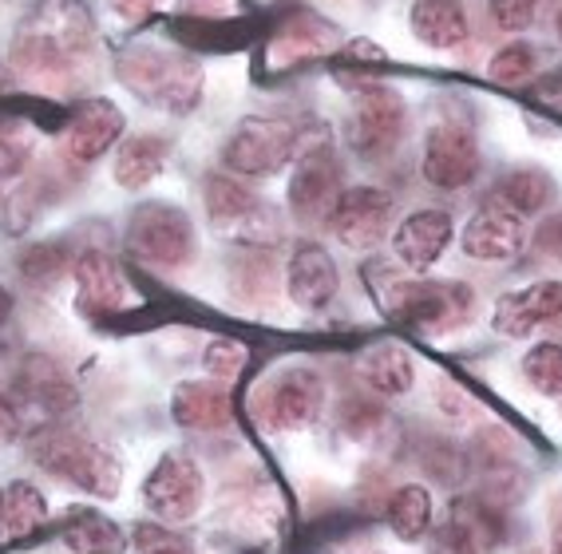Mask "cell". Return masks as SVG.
Returning <instances> with one entry per match:
<instances>
[{
	"label": "cell",
	"mask_w": 562,
	"mask_h": 554,
	"mask_svg": "<svg viewBox=\"0 0 562 554\" xmlns=\"http://www.w3.org/2000/svg\"><path fill=\"white\" fill-rule=\"evenodd\" d=\"M95 48V12L88 0H32L12 29L9 68L32 83H56L80 71Z\"/></svg>",
	"instance_id": "1"
},
{
	"label": "cell",
	"mask_w": 562,
	"mask_h": 554,
	"mask_svg": "<svg viewBox=\"0 0 562 554\" xmlns=\"http://www.w3.org/2000/svg\"><path fill=\"white\" fill-rule=\"evenodd\" d=\"M115 76L131 95H139L147 108H159L167 115H191L206 88L202 64L162 44H131L127 52H120Z\"/></svg>",
	"instance_id": "2"
},
{
	"label": "cell",
	"mask_w": 562,
	"mask_h": 554,
	"mask_svg": "<svg viewBox=\"0 0 562 554\" xmlns=\"http://www.w3.org/2000/svg\"><path fill=\"white\" fill-rule=\"evenodd\" d=\"M372 282V302L389 313L392 321L408 325L416 332H448L456 325L468 321V313L475 305V293L460 282H428V278H401L396 270H369Z\"/></svg>",
	"instance_id": "3"
},
{
	"label": "cell",
	"mask_w": 562,
	"mask_h": 554,
	"mask_svg": "<svg viewBox=\"0 0 562 554\" xmlns=\"http://www.w3.org/2000/svg\"><path fill=\"white\" fill-rule=\"evenodd\" d=\"M29 460L41 472L56 475L76 491H88L91 499H115L123 487V464L88 436L60 428V423H44L41 432H32L24 443Z\"/></svg>",
	"instance_id": "4"
},
{
	"label": "cell",
	"mask_w": 562,
	"mask_h": 554,
	"mask_svg": "<svg viewBox=\"0 0 562 554\" xmlns=\"http://www.w3.org/2000/svg\"><path fill=\"white\" fill-rule=\"evenodd\" d=\"M341 88H349L352 108L345 115V147L361 162H381L389 159L404 139L408 127V103L392 83L381 80H361V76H337Z\"/></svg>",
	"instance_id": "5"
},
{
	"label": "cell",
	"mask_w": 562,
	"mask_h": 554,
	"mask_svg": "<svg viewBox=\"0 0 562 554\" xmlns=\"http://www.w3.org/2000/svg\"><path fill=\"white\" fill-rule=\"evenodd\" d=\"M202 206H206L214 230L231 242L246 246V250H273L285 238L281 211L258 199L246 182H238V174H206L202 179Z\"/></svg>",
	"instance_id": "6"
},
{
	"label": "cell",
	"mask_w": 562,
	"mask_h": 554,
	"mask_svg": "<svg viewBox=\"0 0 562 554\" xmlns=\"http://www.w3.org/2000/svg\"><path fill=\"white\" fill-rule=\"evenodd\" d=\"M341 194H345V171L337 151H333V143L325 135H317V143L302 135L290 182H285V206H290V214L302 226H329Z\"/></svg>",
	"instance_id": "7"
},
{
	"label": "cell",
	"mask_w": 562,
	"mask_h": 554,
	"mask_svg": "<svg viewBox=\"0 0 562 554\" xmlns=\"http://www.w3.org/2000/svg\"><path fill=\"white\" fill-rule=\"evenodd\" d=\"M123 246L143 265L179 270V265H187L194 258L199 238H194L191 214L182 206H175V202H143V206L131 211Z\"/></svg>",
	"instance_id": "8"
},
{
	"label": "cell",
	"mask_w": 562,
	"mask_h": 554,
	"mask_svg": "<svg viewBox=\"0 0 562 554\" xmlns=\"http://www.w3.org/2000/svg\"><path fill=\"white\" fill-rule=\"evenodd\" d=\"M297 143H302V127L254 115V120H241L231 139L222 143V167L238 179H270L297 159Z\"/></svg>",
	"instance_id": "9"
},
{
	"label": "cell",
	"mask_w": 562,
	"mask_h": 554,
	"mask_svg": "<svg viewBox=\"0 0 562 554\" xmlns=\"http://www.w3.org/2000/svg\"><path fill=\"white\" fill-rule=\"evenodd\" d=\"M202 499H206V475L199 460L182 448L162 452L143 479V507L159 523H187L202 511Z\"/></svg>",
	"instance_id": "10"
},
{
	"label": "cell",
	"mask_w": 562,
	"mask_h": 554,
	"mask_svg": "<svg viewBox=\"0 0 562 554\" xmlns=\"http://www.w3.org/2000/svg\"><path fill=\"white\" fill-rule=\"evenodd\" d=\"M261 412L273 432H310L325 412V381L313 369H285L261 396Z\"/></svg>",
	"instance_id": "11"
},
{
	"label": "cell",
	"mask_w": 562,
	"mask_h": 554,
	"mask_svg": "<svg viewBox=\"0 0 562 554\" xmlns=\"http://www.w3.org/2000/svg\"><path fill=\"white\" fill-rule=\"evenodd\" d=\"M127 127V115L108 95H88V100L71 103L68 120H64V151L71 162H100L108 151H115Z\"/></svg>",
	"instance_id": "12"
},
{
	"label": "cell",
	"mask_w": 562,
	"mask_h": 554,
	"mask_svg": "<svg viewBox=\"0 0 562 554\" xmlns=\"http://www.w3.org/2000/svg\"><path fill=\"white\" fill-rule=\"evenodd\" d=\"M392 211H396V202L381 186H345L341 202H337V211L329 218V230L337 234V242L345 250L369 253L384 242Z\"/></svg>",
	"instance_id": "13"
},
{
	"label": "cell",
	"mask_w": 562,
	"mask_h": 554,
	"mask_svg": "<svg viewBox=\"0 0 562 554\" xmlns=\"http://www.w3.org/2000/svg\"><path fill=\"white\" fill-rule=\"evenodd\" d=\"M420 174L436 191H463L480 174V147L475 135L460 123H436L424 139Z\"/></svg>",
	"instance_id": "14"
},
{
	"label": "cell",
	"mask_w": 562,
	"mask_h": 554,
	"mask_svg": "<svg viewBox=\"0 0 562 554\" xmlns=\"http://www.w3.org/2000/svg\"><path fill=\"white\" fill-rule=\"evenodd\" d=\"M71 282H76V309L83 317H115L131 305V282L123 265L103 250H83L71 262Z\"/></svg>",
	"instance_id": "15"
},
{
	"label": "cell",
	"mask_w": 562,
	"mask_h": 554,
	"mask_svg": "<svg viewBox=\"0 0 562 554\" xmlns=\"http://www.w3.org/2000/svg\"><path fill=\"white\" fill-rule=\"evenodd\" d=\"M463 253L472 262H512L527 242V222L507 202L487 199L463 226Z\"/></svg>",
	"instance_id": "16"
},
{
	"label": "cell",
	"mask_w": 562,
	"mask_h": 554,
	"mask_svg": "<svg viewBox=\"0 0 562 554\" xmlns=\"http://www.w3.org/2000/svg\"><path fill=\"white\" fill-rule=\"evenodd\" d=\"M12 388H16V400H21L24 408H36V412L52 416V420L80 408V388H76V381H71V376L64 373V364L48 353L24 357Z\"/></svg>",
	"instance_id": "17"
},
{
	"label": "cell",
	"mask_w": 562,
	"mask_h": 554,
	"mask_svg": "<svg viewBox=\"0 0 562 554\" xmlns=\"http://www.w3.org/2000/svg\"><path fill=\"white\" fill-rule=\"evenodd\" d=\"M452 234H456V222L448 211H416L392 230V253H396V265L412 273H424L432 270L436 262L443 258V250L452 246Z\"/></svg>",
	"instance_id": "18"
},
{
	"label": "cell",
	"mask_w": 562,
	"mask_h": 554,
	"mask_svg": "<svg viewBox=\"0 0 562 554\" xmlns=\"http://www.w3.org/2000/svg\"><path fill=\"white\" fill-rule=\"evenodd\" d=\"M341 290V273L322 242H297L285 262V293L297 309H325Z\"/></svg>",
	"instance_id": "19"
},
{
	"label": "cell",
	"mask_w": 562,
	"mask_h": 554,
	"mask_svg": "<svg viewBox=\"0 0 562 554\" xmlns=\"http://www.w3.org/2000/svg\"><path fill=\"white\" fill-rule=\"evenodd\" d=\"M499 543V515L495 507H487L483 499L460 495L448 507V519L436 531L432 554H492Z\"/></svg>",
	"instance_id": "20"
},
{
	"label": "cell",
	"mask_w": 562,
	"mask_h": 554,
	"mask_svg": "<svg viewBox=\"0 0 562 554\" xmlns=\"http://www.w3.org/2000/svg\"><path fill=\"white\" fill-rule=\"evenodd\" d=\"M345 44V32L333 21L317 16V12H297L285 24L273 29L270 41V64L278 68H297L305 60H322V56H333V52Z\"/></svg>",
	"instance_id": "21"
},
{
	"label": "cell",
	"mask_w": 562,
	"mask_h": 554,
	"mask_svg": "<svg viewBox=\"0 0 562 554\" xmlns=\"http://www.w3.org/2000/svg\"><path fill=\"white\" fill-rule=\"evenodd\" d=\"M554 317H562V282H535L515 293H503L495 302L492 325L503 337H527Z\"/></svg>",
	"instance_id": "22"
},
{
	"label": "cell",
	"mask_w": 562,
	"mask_h": 554,
	"mask_svg": "<svg viewBox=\"0 0 562 554\" xmlns=\"http://www.w3.org/2000/svg\"><path fill=\"white\" fill-rule=\"evenodd\" d=\"M171 416L187 432H218L234 420L231 388L218 381H187L171 393Z\"/></svg>",
	"instance_id": "23"
},
{
	"label": "cell",
	"mask_w": 562,
	"mask_h": 554,
	"mask_svg": "<svg viewBox=\"0 0 562 554\" xmlns=\"http://www.w3.org/2000/svg\"><path fill=\"white\" fill-rule=\"evenodd\" d=\"M60 543L68 554H123L131 539L100 507H71L60 519Z\"/></svg>",
	"instance_id": "24"
},
{
	"label": "cell",
	"mask_w": 562,
	"mask_h": 554,
	"mask_svg": "<svg viewBox=\"0 0 562 554\" xmlns=\"http://www.w3.org/2000/svg\"><path fill=\"white\" fill-rule=\"evenodd\" d=\"M167 167V139L155 135H127L115 147V162H111V179L120 191H147Z\"/></svg>",
	"instance_id": "25"
},
{
	"label": "cell",
	"mask_w": 562,
	"mask_h": 554,
	"mask_svg": "<svg viewBox=\"0 0 562 554\" xmlns=\"http://www.w3.org/2000/svg\"><path fill=\"white\" fill-rule=\"evenodd\" d=\"M357 373L376 396H404L416 381V361L404 344L396 341H376L369 344L357 361Z\"/></svg>",
	"instance_id": "26"
},
{
	"label": "cell",
	"mask_w": 562,
	"mask_h": 554,
	"mask_svg": "<svg viewBox=\"0 0 562 554\" xmlns=\"http://www.w3.org/2000/svg\"><path fill=\"white\" fill-rule=\"evenodd\" d=\"M408 24L416 41L436 52H448L468 41V12L460 0H412Z\"/></svg>",
	"instance_id": "27"
},
{
	"label": "cell",
	"mask_w": 562,
	"mask_h": 554,
	"mask_svg": "<svg viewBox=\"0 0 562 554\" xmlns=\"http://www.w3.org/2000/svg\"><path fill=\"white\" fill-rule=\"evenodd\" d=\"M48 519H52V504L36 484L12 479V484L4 487V499H0V534H9V539H32L41 527H48Z\"/></svg>",
	"instance_id": "28"
},
{
	"label": "cell",
	"mask_w": 562,
	"mask_h": 554,
	"mask_svg": "<svg viewBox=\"0 0 562 554\" xmlns=\"http://www.w3.org/2000/svg\"><path fill=\"white\" fill-rule=\"evenodd\" d=\"M384 523L401 543H420L432 531V495L424 484H404L384 504Z\"/></svg>",
	"instance_id": "29"
},
{
	"label": "cell",
	"mask_w": 562,
	"mask_h": 554,
	"mask_svg": "<svg viewBox=\"0 0 562 554\" xmlns=\"http://www.w3.org/2000/svg\"><path fill=\"white\" fill-rule=\"evenodd\" d=\"M551 194H554V182L542 171H531V167H527V171L503 174L499 186H495V199L507 202V206L519 211L522 218H527V214H539L542 206L551 202Z\"/></svg>",
	"instance_id": "30"
},
{
	"label": "cell",
	"mask_w": 562,
	"mask_h": 554,
	"mask_svg": "<svg viewBox=\"0 0 562 554\" xmlns=\"http://www.w3.org/2000/svg\"><path fill=\"white\" fill-rule=\"evenodd\" d=\"M16 270H21V278H29V285L48 290L52 282H60L64 273L71 270L68 246L64 242H32L29 250H21V258H16Z\"/></svg>",
	"instance_id": "31"
},
{
	"label": "cell",
	"mask_w": 562,
	"mask_h": 554,
	"mask_svg": "<svg viewBox=\"0 0 562 554\" xmlns=\"http://www.w3.org/2000/svg\"><path fill=\"white\" fill-rule=\"evenodd\" d=\"M522 381L542 396H562V344L539 341L522 357Z\"/></svg>",
	"instance_id": "32"
},
{
	"label": "cell",
	"mask_w": 562,
	"mask_h": 554,
	"mask_svg": "<svg viewBox=\"0 0 562 554\" xmlns=\"http://www.w3.org/2000/svg\"><path fill=\"white\" fill-rule=\"evenodd\" d=\"M246 361H250V349H246L241 341H234V337H214V341L202 349V369H206V376L218 384L238 381Z\"/></svg>",
	"instance_id": "33"
},
{
	"label": "cell",
	"mask_w": 562,
	"mask_h": 554,
	"mask_svg": "<svg viewBox=\"0 0 562 554\" xmlns=\"http://www.w3.org/2000/svg\"><path fill=\"white\" fill-rule=\"evenodd\" d=\"M487 76L495 83H522L535 76V48L531 44H507L492 56L487 64Z\"/></svg>",
	"instance_id": "34"
},
{
	"label": "cell",
	"mask_w": 562,
	"mask_h": 554,
	"mask_svg": "<svg viewBox=\"0 0 562 554\" xmlns=\"http://www.w3.org/2000/svg\"><path fill=\"white\" fill-rule=\"evenodd\" d=\"M32 147L16 127H4L0 123V179H21L29 171Z\"/></svg>",
	"instance_id": "35"
},
{
	"label": "cell",
	"mask_w": 562,
	"mask_h": 554,
	"mask_svg": "<svg viewBox=\"0 0 562 554\" xmlns=\"http://www.w3.org/2000/svg\"><path fill=\"white\" fill-rule=\"evenodd\" d=\"M487 9H492V21L507 32H522L527 24L535 21V12H539V0H487Z\"/></svg>",
	"instance_id": "36"
},
{
	"label": "cell",
	"mask_w": 562,
	"mask_h": 554,
	"mask_svg": "<svg viewBox=\"0 0 562 554\" xmlns=\"http://www.w3.org/2000/svg\"><path fill=\"white\" fill-rule=\"evenodd\" d=\"M135 543H139V554H194L182 539L159 527H135Z\"/></svg>",
	"instance_id": "37"
},
{
	"label": "cell",
	"mask_w": 562,
	"mask_h": 554,
	"mask_svg": "<svg viewBox=\"0 0 562 554\" xmlns=\"http://www.w3.org/2000/svg\"><path fill=\"white\" fill-rule=\"evenodd\" d=\"M226 0H179V16L187 21H222L226 16Z\"/></svg>",
	"instance_id": "38"
},
{
	"label": "cell",
	"mask_w": 562,
	"mask_h": 554,
	"mask_svg": "<svg viewBox=\"0 0 562 554\" xmlns=\"http://www.w3.org/2000/svg\"><path fill=\"white\" fill-rule=\"evenodd\" d=\"M16 440H21V408H16V400L0 393V448H9Z\"/></svg>",
	"instance_id": "39"
},
{
	"label": "cell",
	"mask_w": 562,
	"mask_h": 554,
	"mask_svg": "<svg viewBox=\"0 0 562 554\" xmlns=\"http://www.w3.org/2000/svg\"><path fill=\"white\" fill-rule=\"evenodd\" d=\"M155 4H159V0H108V9L127 24L147 21V16L155 12Z\"/></svg>",
	"instance_id": "40"
},
{
	"label": "cell",
	"mask_w": 562,
	"mask_h": 554,
	"mask_svg": "<svg viewBox=\"0 0 562 554\" xmlns=\"http://www.w3.org/2000/svg\"><path fill=\"white\" fill-rule=\"evenodd\" d=\"M539 246L547 253H551L554 262H562V214L551 222H542V230H539Z\"/></svg>",
	"instance_id": "41"
},
{
	"label": "cell",
	"mask_w": 562,
	"mask_h": 554,
	"mask_svg": "<svg viewBox=\"0 0 562 554\" xmlns=\"http://www.w3.org/2000/svg\"><path fill=\"white\" fill-rule=\"evenodd\" d=\"M12 313H16V297H12L9 285H0V329L12 321Z\"/></svg>",
	"instance_id": "42"
},
{
	"label": "cell",
	"mask_w": 562,
	"mask_h": 554,
	"mask_svg": "<svg viewBox=\"0 0 562 554\" xmlns=\"http://www.w3.org/2000/svg\"><path fill=\"white\" fill-rule=\"evenodd\" d=\"M554 554H562V519H559V527H554Z\"/></svg>",
	"instance_id": "43"
},
{
	"label": "cell",
	"mask_w": 562,
	"mask_h": 554,
	"mask_svg": "<svg viewBox=\"0 0 562 554\" xmlns=\"http://www.w3.org/2000/svg\"><path fill=\"white\" fill-rule=\"evenodd\" d=\"M554 29H559V41H562V9H559V21H554Z\"/></svg>",
	"instance_id": "44"
},
{
	"label": "cell",
	"mask_w": 562,
	"mask_h": 554,
	"mask_svg": "<svg viewBox=\"0 0 562 554\" xmlns=\"http://www.w3.org/2000/svg\"><path fill=\"white\" fill-rule=\"evenodd\" d=\"M0 499H4V487H0Z\"/></svg>",
	"instance_id": "45"
}]
</instances>
